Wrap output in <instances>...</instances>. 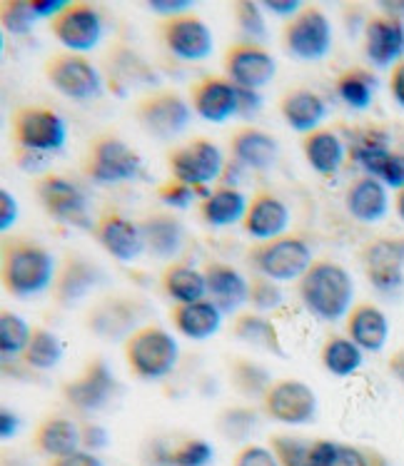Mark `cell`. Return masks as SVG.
I'll return each mask as SVG.
<instances>
[{
  "mask_svg": "<svg viewBox=\"0 0 404 466\" xmlns=\"http://www.w3.org/2000/svg\"><path fill=\"white\" fill-rule=\"evenodd\" d=\"M58 262L43 242L25 235H5L0 245V282L10 297H33L48 289Z\"/></svg>",
  "mask_w": 404,
  "mask_h": 466,
  "instance_id": "cell-1",
  "label": "cell"
},
{
  "mask_svg": "<svg viewBox=\"0 0 404 466\" xmlns=\"http://www.w3.org/2000/svg\"><path fill=\"white\" fill-rule=\"evenodd\" d=\"M298 297L312 317L322 322H337L352 309L355 282L335 259H312L308 272L298 279Z\"/></svg>",
  "mask_w": 404,
  "mask_h": 466,
  "instance_id": "cell-2",
  "label": "cell"
},
{
  "mask_svg": "<svg viewBox=\"0 0 404 466\" xmlns=\"http://www.w3.org/2000/svg\"><path fill=\"white\" fill-rule=\"evenodd\" d=\"M180 347L173 334L155 322L143 324L123 342V360L135 380H163L175 370Z\"/></svg>",
  "mask_w": 404,
  "mask_h": 466,
  "instance_id": "cell-3",
  "label": "cell"
},
{
  "mask_svg": "<svg viewBox=\"0 0 404 466\" xmlns=\"http://www.w3.org/2000/svg\"><path fill=\"white\" fill-rule=\"evenodd\" d=\"M140 167H143L140 153L117 133H100L90 137L83 155V175L103 187L135 180Z\"/></svg>",
  "mask_w": 404,
  "mask_h": 466,
  "instance_id": "cell-4",
  "label": "cell"
},
{
  "mask_svg": "<svg viewBox=\"0 0 404 466\" xmlns=\"http://www.w3.org/2000/svg\"><path fill=\"white\" fill-rule=\"evenodd\" d=\"M66 120L48 105L23 103L10 113V140L13 147L50 157L66 145Z\"/></svg>",
  "mask_w": 404,
  "mask_h": 466,
  "instance_id": "cell-5",
  "label": "cell"
},
{
  "mask_svg": "<svg viewBox=\"0 0 404 466\" xmlns=\"http://www.w3.org/2000/svg\"><path fill=\"white\" fill-rule=\"evenodd\" d=\"M312 249L299 235H279L275 239L252 242L245 252V262L255 275L269 277L275 282H292L312 265Z\"/></svg>",
  "mask_w": 404,
  "mask_h": 466,
  "instance_id": "cell-6",
  "label": "cell"
},
{
  "mask_svg": "<svg viewBox=\"0 0 404 466\" xmlns=\"http://www.w3.org/2000/svg\"><path fill=\"white\" fill-rule=\"evenodd\" d=\"M150 305L143 297L106 295L86 309V329L103 342H126L127 337L147 324Z\"/></svg>",
  "mask_w": 404,
  "mask_h": 466,
  "instance_id": "cell-7",
  "label": "cell"
},
{
  "mask_svg": "<svg viewBox=\"0 0 404 466\" xmlns=\"http://www.w3.org/2000/svg\"><path fill=\"white\" fill-rule=\"evenodd\" d=\"M165 165L173 180L190 185L205 198L207 185L222 175L225 160H222L220 145L205 135H195L187 143L170 147L165 155Z\"/></svg>",
  "mask_w": 404,
  "mask_h": 466,
  "instance_id": "cell-8",
  "label": "cell"
},
{
  "mask_svg": "<svg viewBox=\"0 0 404 466\" xmlns=\"http://www.w3.org/2000/svg\"><path fill=\"white\" fill-rule=\"evenodd\" d=\"M279 43L289 57L302 63H315L328 57L332 48V23L328 13L315 3H305L292 18L282 23Z\"/></svg>",
  "mask_w": 404,
  "mask_h": 466,
  "instance_id": "cell-9",
  "label": "cell"
},
{
  "mask_svg": "<svg viewBox=\"0 0 404 466\" xmlns=\"http://www.w3.org/2000/svg\"><path fill=\"white\" fill-rule=\"evenodd\" d=\"M135 123L155 140H173L193 120V107L173 87H155L133 105Z\"/></svg>",
  "mask_w": 404,
  "mask_h": 466,
  "instance_id": "cell-10",
  "label": "cell"
},
{
  "mask_svg": "<svg viewBox=\"0 0 404 466\" xmlns=\"http://www.w3.org/2000/svg\"><path fill=\"white\" fill-rule=\"evenodd\" d=\"M117 394H120V381L116 380L106 357L100 354H93L73 380L60 384V397L67 401V407H73L80 414L103 411L110 401H116Z\"/></svg>",
  "mask_w": 404,
  "mask_h": 466,
  "instance_id": "cell-11",
  "label": "cell"
},
{
  "mask_svg": "<svg viewBox=\"0 0 404 466\" xmlns=\"http://www.w3.org/2000/svg\"><path fill=\"white\" fill-rule=\"evenodd\" d=\"M43 76L60 96L77 103L96 100L103 93V77L83 53H70V50L53 53L43 63Z\"/></svg>",
  "mask_w": 404,
  "mask_h": 466,
  "instance_id": "cell-12",
  "label": "cell"
},
{
  "mask_svg": "<svg viewBox=\"0 0 404 466\" xmlns=\"http://www.w3.org/2000/svg\"><path fill=\"white\" fill-rule=\"evenodd\" d=\"M33 195L50 218L70 228L93 229L86 192L60 172H43L33 180Z\"/></svg>",
  "mask_w": 404,
  "mask_h": 466,
  "instance_id": "cell-13",
  "label": "cell"
},
{
  "mask_svg": "<svg viewBox=\"0 0 404 466\" xmlns=\"http://www.w3.org/2000/svg\"><path fill=\"white\" fill-rule=\"evenodd\" d=\"M260 407L265 417L272 421L302 427V424H312V419L318 417V394L302 380L282 377L269 384V390L260 400Z\"/></svg>",
  "mask_w": 404,
  "mask_h": 466,
  "instance_id": "cell-14",
  "label": "cell"
},
{
  "mask_svg": "<svg viewBox=\"0 0 404 466\" xmlns=\"http://www.w3.org/2000/svg\"><path fill=\"white\" fill-rule=\"evenodd\" d=\"M155 33L170 56H175L177 60H187V63L205 60L215 46L212 30L195 10H187L173 18H160L155 25Z\"/></svg>",
  "mask_w": 404,
  "mask_h": 466,
  "instance_id": "cell-15",
  "label": "cell"
},
{
  "mask_svg": "<svg viewBox=\"0 0 404 466\" xmlns=\"http://www.w3.org/2000/svg\"><path fill=\"white\" fill-rule=\"evenodd\" d=\"M222 70L237 87L262 90L278 76V60L262 43L235 40L222 53Z\"/></svg>",
  "mask_w": 404,
  "mask_h": 466,
  "instance_id": "cell-16",
  "label": "cell"
},
{
  "mask_svg": "<svg viewBox=\"0 0 404 466\" xmlns=\"http://www.w3.org/2000/svg\"><path fill=\"white\" fill-rule=\"evenodd\" d=\"M103 282H106V272L93 259L80 255V252H67L66 258L60 259L58 269H56V279L50 285V295H53L56 307L73 309L90 292H96Z\"/></svg>",
  "mask_w": 404,
  "mask_h": 466,
  "instance_id": "cell-17",
  "label": "cell"
},
{
  "mask_svg": "<svg viewBox=\"0 0 404 466\" xmlns=\"http://www.w3.org/2000/svg\"><path fill=\"white\" fill-rule=\"evenodd\" d=\"M48 30L53 38L70 53H86L93 50L103 38V20L93 3H67L58 15L48 20Z\"/></svg>",
  "mask_w": 404,
  "mask_h": 466,
  "instance_id": "cell-18",
  "label": "cell"
},
{
  "mask_svg": "<svg viewBox=\"0 0 404 466\" xmlns=\"http://www.w3.org/2000/svg\"><path fill=\"white\" fill-rule=\"evenodd\" d=\"M90 235L117 262H133L135 258H140V252H145L140 225L123 215L120 209H103L93 222Z\"/></svg>",
  "mask_w": 404,
  "mask_h": 466,
  "instance_id": "cell-19",
  "label": "cell"
},
{
  "mask_svg": "<svg viewBox=\"0 0 404 466\" xmlns=\"http://www.w3.org/2000/svg\"><path fill=\"white\" fill-rule=\"evenodd\" d=\"M187 103L202 120L227 123L237 115V86L227 76H202L187 87Z\"/></svg>",
  "mask_w": 404,
  "mask_h": 466,
  "instance_id": "cell-20",
  "label": "cell"
},
{
  "mask_svg": "<svg viewBox=\"0 0 404 466\" xmlns=\"http://www.w3.org/2000/svg\"><path fill=\"white\" fill-rule=\"evenodd\" d=\"M359 262L369 285L382 295H395L404 285V258L399 242L389 238H377L367 242L359 252Z\"/></svg>",
  "mask_w": 404,
  "mask_h": 466,
  "instance_id": "cell-21",
  "label": "cell"
},
{
  "mask_svg": "<svg viewBox=\"0 0 404 466\" xmlns=\"http://www.w3.org/2000/svg\"><path fill=\"white\" fill-rule=\"evenodd\" d=\"M362 50L369 66L395 67L404 60V20L389 13H375L365 23V35H362Z\"/></svg>",
  "mask_w": 404,
  "mask_h": 466,
  "instance_id": "cell-22",
  "label": "cell"
},
{
  "mask_svg": "<svg viewBox=\"0 0 404 466\" xmlns=\"http://www.w3.org/2000/svg\"><path fill=\"white\" fill-rule=\"evenodd\" d=\"M240 225L245 235L255 242L275 239L285 235V229H288L289 209L275 192L258 190L247 198V209H245V218H242Z\"/></svg>",
  "mask_w": 404,
  "mask_h": 466,
  "instance_id": "cell-23",
  "label": "cell"
},
{
  "mask_svg": "<svg viewBox=\"0 0 404 466\" xmlns=\"http://www.w3.org/2000/svg\"><path fill=\"white\" fill-rule=\"evenodd\" d=\"M227 150H230L232 160L242 167L265 172L278 160L279 145L278 137L269 135L268 130H262L252 123H242L227 137Z\"/></svg>",
  "mask_w": 404,
  "mask_h": 466,
  "instance_id": "cell-24",
  "label": "cell"
},
{
  "mask_svg": "<svg viewBox=\"0 0 404 466\" xmlns=\"http://www.w3.org/2000/svg\"><path fill=\"white\" fill-rule=\"evenodd\" d=\"M202 275L207 282V299L212 305L222 314H232V317L242 312V307L247 305L250 279H245L240 269L220 259H210L202 265Z\"/></svg>",
  "mask_w": 404,
  "mask_h": 466,
  "instance_id": "cell-25",
  "label": "cell"
},
{
  "mask_svg": "<svg viewBox=\"0 0 404 466\" xmlns=\"http://www.w3.org/2000/svg\"><path fill=\"white\" fill-rule=\"evenodd\" d=\"M140 235H143L145 252H150L153 258L175 262L185 245V228L177 215L167 209H153L143 219H137Z\"/></svg>",
  "mask_w": 404,
  "mask_h": 466,
  "instance_id": "cell-26",
  "label": "cell"
},
{
  "mask_svg": "<svg viewBox=\"0 0 404 466\" xmlns=\"http://www.w3.org/2000/svg\"><path fill=\"white\" fill-rule=\"evenodd\" d=\"M279 117L285 120L289 130L308 135L322 127V120L328 115V103L318 90L305 86L288 87L278 100Z\"/></svg>",
  "mask_w": 404,
  "mask_h": 466,
  "instance_id": "cell-27",
  "label": "cell"
},
{
  "mask_svg": "<svg viewBox=\"0 0 404 466\" xmlns=\"http://www.w3.org/2000/svg\"><path fill=\"white\" fill-rule=\"evenodd\" d=\"M347 337L362 352H382L389 339V322L387 314L372 302H357L345 317Z\"/></svg>",
  "mask_w": 404,
  "mask_h": 466,
  "instance_id": "cell-28",
  "label": "cell"
},
{
  "mask_svg": "<svg viewBox=\"0 0 404 466\" xmlns=\"http://www.w3.org/2000/svg\"><path fill=\"white\" fill-rule=\"evenodd\" d=\"M33 449L48 459H60L80 451V424L63 414H48L33 429Z\"/></svg>",
  "mask_w": 404,
  "mask_h": 466,
  "instance_id": "cell-29",
  "label": "cell"
},
{
  "mask_svg": "<svg viewBox=\"0 0 404 466\" xmlns=\"http://www.w3.org/2000/svg\"><path fill=\"white\" fill-rule=\"evenodd\" d=\"M167 319L173 324L177 334H183L185 339L193 342H205L212 334L220 332L222 312L212 305L210 299L200 302H180L167 309Z\"/></svg>",
  "mask_w": 404,
  "mask_h": 466,
  "instance_id": "cell-30",
  "label": "cell"
},
{
  "mask_svg": "<svg viewBox=\"0 0 404 466\" xmlns=\"http://www.w3.org/2000/svg\"><path fill=\"white\" fill-rule=\"evenodd\" d=\"M345 208L347 212L362 222V225H375L385 218L389 209V195L387 187L377 177L362 175L347 185L345 190Z\"/></svg>",
  "mask_w": 404,
  "mask_h": 466,
  "instance_id": "cell-31",
  "label": "cell"
},
{
  "mask_svg": "<svg viewBox=\"0 0 404 466\" xmlns=\"http://www.w3.org/2000/svg\"><path fill=\"white\" fill-rule=\"evenodd\" d=\"M245 209H247V198L237 187L217 185L197 202V218L207 228H230L235 222H242Z\"/></svg>",
  "mask_w": 404,
  "mask_h": 466,
  "instance_id": "cell-32",
  "label": "cell"
},
{
  "mask_svg": "<svg viewBox=\"0 0 404 466\" xmlns=\"http://www.w3.org/2000/svg\"><path fill=\"white\" fill-rule=\"evenodd\" d=\"M230 334L237 342L247 344L252 350H262V352L275 354V357H285V347H282V339H279L278 327L265 314L242 309V312L232 317Z\"/></svg>",
  "mask_w": 404,
  "mask_h": 466,
  "instance_id": "cell-33",
  "label": "cell"
},
{
  "mask_svg": "<svg viewBox=\"0 0 404 466\" xmlns=\"http://www.w3.org/2000/svg\"><path fill=\"white\" fill-rule=\"evenodd\" d=\"M302 466H387L385 459L369 449L342 444L335 439H309Z\"/></svg>",
  "mask_w": 404,
  "mask_h": 466,
  "instance_id": "cell-34",
  "label": "cell"
},
{
  "mask_svg": "<svg viewBox=\"0 0 404 466\" xmlns=\"http://www.w3.org/2000/svg\"><path fill=\"white\" fill-rule=\"evenodd\" d=\"M160 289L167 299H173V305L180 302H200L207 299V282L205 275L197 267L187 262H167L160 272Z\"/></svg>",
  "mask_w": 404,
  "mask_h": 466,
  "instance_id": "cell-35",
  "label": "cell"
},
{
  "mask_svg": "<svg viewBox=\"0 0 404 466\" xmlns=\"http://www.w3.org/2000/svg\"><path fill=\"white\" fill-rule=\"evenodd\" d=\"M302 155L318 175H335L345 162V143L332 127H318L302 135Z\"/></svg>",
  "mask_w": 404,
  "mask_h": 466,
  "instance_id": "cell-36",
  "label": "cell"
},
{
  "mask_svg": "<svg viewBox=\"0 0 404 466\" xmlns=\"http://www.w3.org/2000/svg\"><path fill=\"white\" fill-rule=\"evenodd\" d=\"M392 137L389 130L382 125H367L359 133H355L352 143H349V157L355 162L359 170L375 177L377 170L382 167V162L387 160V155L392 153Z\"/></svg>",
  "mask_w": 404,
  "mask_h": 466,
  "instance_id": "cell-37",
  "label": "cell"
},
{
  "mask_svg": "<svg viewBox=\"0 0 404 466\" xmlns=\"http://www.w3.org/2000/svg\"><path fill=\"white\" fill-rule=\"evenodd\" d=\"M335 93L349 110H367L377 93V76L365 66H349L335 77Z\"/></svg>",
  "mask_w": 404,
  "mask_h": 466,
  "instance_id": "cell-38",
  "label": "cell"
},
{
  "mask_svg": "<svg viewBox=\"0 0 404 466\" xmlns=\"http://www.w3.org/2000/svg\"><path fill=\"white\" fill-rule=\"evenodd\" d=\"M319 364L328 374L345 380L365 364V352L347 334H329L319 347Z\"/></svg>",
  "mask_w": 404,
  "mask_h": 466,
  "instance_id": "cell-39",
  "label": "cell"
},
{
  "mask_svg": "<svg viewBox=\"0 0 404 466\" xmlns=\"http://www.w3.org/2000/svg\"><path fill=\"white\" fill-rule=\"evenodd\" d=\"M227 380L235 394H240L242 400H262L265 391L272 384V374H269L262 364H258L250 357H230L227 362Z\"/></svg>",
  "mask_w": 404,
  "mask_h": 466,
  "instance_id": "cell-40",
  "label": "cell"
},
{
  "mask_svg": "<svg viewBox=\"0 0 404 466\" xmlns=\"http://www.w3.org/2000/svg\"><path fill=\"white\" fill-rule=\"evenodd\" d=\"M20 360H23L25 367L35 371L56 370L63 362V342L58 339V334L50 332L48 327L33 324L30 339L25 344L23 354H20Z\"/></svg>",
  "mask_w": 404,
  "mask_h": 466,
  "instance_id": "cell-41",
  "label": "cell"
},
{
  "mask_svg": "<svg viewBox=\"0 0 404 466\" xmlns=\"http://www.w3.org/2000/svg\"><path fill=\"white\" fill-rule=\"evenodd\" d=\"M215 427L230 441H247L250 431L258 427V411L250 404H232L215 417Z\"/></svg>",
  "mask_w": 404,
  "mask_h": 466,
  "instance_id": "cell-42",
  "label": "cell"
},
{
  "mask_svg": "<svg viewBox=\"0 0 404 466\" xmlns=\"http://www.w3.org/2000/svg\"><path fill=\"white\" fill-rule=\"evenodd\" d=\"M30 329L33 327L20 314H15L13 309H3L0 312V350H3V357H20L30 339Z\"/></svg>",
  "mask_w": 404,
  "mask_h": 466,
  "instance_id": "cell-43",
  "label": "cell"
},
{
  "mask_svg": "<svg viewBox=\"0 0 404 466\" xmlns=\"http://www.w3.org/2000/svg\"><path fill=\"white\" fill-rule=\"evenodd\" d=\"M285 302V292L275 279L262 275L250 277V289H247V305L252 307V312H275Z\"/></svg>",
  "mask_w": 404,
  "mask_h": 466,
  "instance_id": "cell-44",
  "label": "cell"
},
{
  "mask_svg": "<svg viewBox=\"0 0 404 466\" xmlns=\"http://www.w3.org/2000/svg\"><path fill=\"white\" fill-rule=\"evenodd\" d=\"M212 457H215V449L207 439L190 437L180 441L175 449H170L165 461H167V466H207Z\"/></svg>",
  "mask_w": 404,
  "mask_h": 466,
  "instance_id": "cell-45",
  "label": "cell"
},
{
  "mask_svg": "<svg viewBox=\"0 0 404 466\" xmlns=\"http://www.w3.org/2000/svg\"><path fill=\"white\" fill-rule=\"evenodd\" d=\"M38 15L30 8V0H5L0 5V23L8 35H28L35 28Z\"/></svg>",
  "mask_w": 404,
  "mask_h": 466,
  "instance_id": "cell-46",
  "label": "cell"
},
{
  "mask_svg": "<svg viewBox=\"0 0 404 466\" xmlns=\"http://www.w3.org/2000/svg\"><path fill=\"white\" fill-rule=\"evenodd\" d=\"M232 18H235L237 28H240L252 43H262V40L268 38V25H265L262 5H258V3H250V0H235V3H232Z\"/></svg>",
  "mask_w": 404,
  "mask_h": 466,
  "instance_id": "cell-47",
  "label": "cell"
},
{
  "mask_svg": "<svg viewBox=\"0 0 404 466\" xmlns=\"http://www.w3.org/2000/svg\"><path fill=\"white\" fill-rule=\"evenodd\" d=\"M309 439L292 437V434H272L269 449L278 457L279 466H302L308 457Z\"/></svg>",
  "mask_w": 404,
  "mask_h": 466,
  "instance_id": "cell-48",
  "label": "cell"
},
{
  "mask_svg": "<svg viewBox=\"0 0 404 466\" xmlns=\"http://www.w3.org/2000/svg\"><path fill=\"white\" fill-rule=\"evenodd\" d=\"M155 195H157V200L163 202L165 208H173V209H185L190 208V202H195L197 198L202 200V195L190 185H185V182H177L173 177H167L165 182H160L157 187H155Z\"/></svg>",
  "mask_w": 404,
  "mask_h": 466,
  "instance_id": "cell-49",
  "label": "cell"
},
{
  "mask_svg": "<svg viewBox=\"0 0 404 466\" xmlns=\"http://www.w3.org/2000/svg\"><path fill=\"white\" fill-rule=\"evenodd\" d=\"M230 466H279L278 457L272 454V449L262 447V444H242Z\"/></svg>",
  "mask_w": 404,
  "mask_h": 466,
  "instance_id": "cell-50",
  "label": "cell"
},
{
  "mask_svg": "<svg viewBox=\"0 0 404 466\" xmlns=\"http://www.w3.org/2000/svg\"><path fill=\"white\" fill-rule=\"evenodd\" d=\"M377 180L382 182L385 187H392V190H404V153L399 150H392L387 155V160L382 162V167L377 170Z\"/></svg>",
  "mask_w": 404,
  "mask_h": 466,
  "instance_id": "cell-51",
  "label": "cell"
},
{
  "mask_svg": "<svg viewBox=\"0 0 404 466\" xmlns=\"http://www.w3.org/2000/svg\"><path fill=\"white\" fill-rule=\"evenodd\" d=\"M107 431L96 421H83L80 424V449L83 451H100V449L107 447Z\"/></svg>",
  "mask_w": 404,
  "mask_h": 466,
  "instance_id": "cell-52",
  "label": "cell"
},
{
  "mask_svg": "<svg viewBox=\"0 0 404 466\" xmlns=\"http://www.w3.org/2000/svg\"><path fill=\"white\" fill-rule=\"evenodd\" d=\"M15 219H18V200L13 192L3 187L0 190V229L8 232L15 225Z\"/></svg>",
  "mask_w": 404,
  "mask_h": 466,
  "instance_id": "cell-53",
  "label": "cell"
},
{
  "mask_svg": "<svg viewBox=\"0 0 404 466\" xmlns=\"http://www.w3.org/2000/svg\"><path fill=\"white\" fill-rule=\"evenodd\" d=\"M147 8L153 10L155 15H160V18H173V15L193 10V0H150Z\"/></svg>",
  "mask_w": 404,
  "mask_h": 466,
  "instance_id": "cell-54",
  "label": "cell"
},
{
  "mask_svg": "<svg viewBox=\"0 0 404 466\" xmlns=\"http://www.w3.org/2000/svg\"><path fill=\"white\" fill-rule=\"evenodd\" d=\"M45 466H106L103 464V459L93 454V451H76V454H67V457L60 459H48Z\"/></svg>",
  "mask_w": 404,
  "mask_h": 466,
  "instance_id": "cell-55",
  "label": "cell"
},
{
  "mask_svg": "<svg viewBox=\"0 0 404 466\" xmlns=\"http://www.w3.org/2000/svg\"><path fill=\"white\" fill-rule=\"evenodd\" d=\"M262 96L260 90H247V87H237V115L250 117V115L260 113Z\"/></svg>",
  "mask_w": 404,
  "mask_h": 466,
  "instance_id": "cell-56",
  "label": "cell"
},
{
  "mask_svg": "<svg viewBox=\"0 0 404 466\" xmlns=\"http://www.w3.org/2000/svg\"><path fill=\"white\" fill-rule=\"evenodd\" d=\"M305 3L302 0H262V8L269 10L272 15H278V18H292L299 8H302Z\"/></svg>",
  "mask_w": 404,
  "mask_h": 466,
  "instance_id": "cell-57",
  "label": "cell"
},
{
  "mask_svg": "<svg viewBox=\"0 0 404 466\" xmlns=\"http://www.w3.org/2000/svg\"><path fill=\"white\" fill-rule=\"evenodd\" d=\"M387 87H389V96H392V100H395V103L404 110V60H399V63L389 70Z\"/></svg>",
  "mask_w": 404,
  "mask_h": 466,
  "instance_id": "cell-58",
  "label": "cell"
},
{
  "mask_svg": "<svg viewBox=\"0 0 404 466\" xmlns=\"http://www.w3.org/2000/svg\"><path fill=\"white\" fill-rule=\"evenodd\" d=\"M67 0H30V8H33V13L40 18L45 20H53L56 15H58L60 10L66 8Z\"/></svg>",
  "mask_w": 404,
  "mask_h": 466,
  "instance_id": "cell-59",
  "label": "cell"
},
{
  "mask_svg": "<svg viewBox=\"0 0 404 466\" xmlns=\"http://www.w3.org/2000/svg\"><path fill=\"white\" fill-rule=\"evenodd\" d=\"M18 427H20L18 414H13L10 410L0 411V437L3 439L15 437V434H18Z\"/></svg>",
  "mask_w": 404,
  "mask_h": 466,
  "instance_id": "cell-60",
  "label": "cell"
},
{
  "mask_svg": "<svg viewBox=\"0 0 404 466\" xmlns=\"http://www.w3.org/2000/svg\"><path fill=\"white\" fill-rule=\"evenodd\" d=\"M389 371L395 374L397 380L404 381V350H397V352L389 357Z\"/></svg>",
  "mask_w": 404,
  "mask_h": 466,
  "instance_id": "cell-61",
  "label": "cell"
},
{
  "mask_svg": "<svg viewBox=\"0 0 404 466\" xmlns=\"http://www.w3.org/2000/svg\"><path fill=\"white\" fill-rule=\"evenodd\" d=\"M379 10H382V13H389V15H397V18L404 20V0H397V3L382 0V3H379Z\"/></svg>",
  "mask_w": 404,
  "mask_h": 466,
  "instance_id": "cell-62",
  "label": "cell"
},
{
  "mask_svg": "<svg viewBox=\"0 0 404 466\" xmlns=\"http://www.w3.org/2000/svg\"><path fill=\"white\" fill-rule=\"evenodd\" d=\"M395 212H397V218L402 219L404 222V190L397 192V198H395Z\"/></svg>",
  "mask_w": 404,
  "mask_h": 466,
  "instance_id": "cell-63",
  "label": "cell"
},
{
  "mask_svg": "<svg viewBox=\"0 0 404 466\" xmlns=\"http://www.w3.org/2000/svg\"><path fill=\"white\" fill-rule=\"evenodd\" d=\"M397 242H399V249H402V258H404V238H397Z\"/></svg>",
  "mask_w": 404,
  "mask_h": 466,
  "instance_id": "cell-64",
  "label": "cell"
}]
</instances>
